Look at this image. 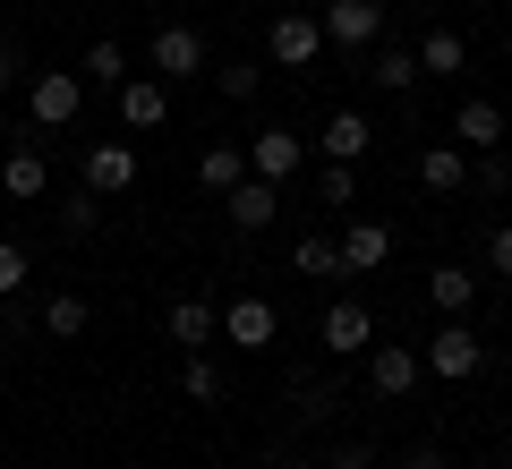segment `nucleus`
<instances>
[{
    "label": "nucleus",
    "instance_id": "1",
    "mask_svg": "<svg viewBox=\"0 0 512 469\" xmlns=\"http://www.w3.org/2000/svg\"><path fill=\"white\" fill-rule=\"evenodd\" d=\"M427 376H444V384H461V376H478V367H487V342H478L470 325H461V316H444L436 333H427Z\"/></svg>",
    "mask_w": 512,
    "mask_h": 469
},
{
    "label": "nucleus",
    "instance_id": "2",
    "mask_svg": "<svg viewBox=\"0 0 512 469\" xmlns=\"http://www.w3.org/2000/svg\"><path fill=\"white\" fill-rule=\"evenodd\" d=\"M77 103H86V77H77V69H43V77H26V111H35V128H69Z\"/></svg>",
    "mask_w": 512,
    "mask_h": 469
},
{
    "label": "nucleus",
    "instance_id": "3",
    "mask_svg": "<svg viewBox=\"0 0 512 469\" xmlns=\"http://www.w3.org/2000/svg\"><path fill=\"white\" fill-rule=\"evenodd\" d=\"M419 350H402V342H367V384H376L384 401H402V393H419Z\"/></svg>",
    "mask_w": 512,
    "mask_h": 469
},
{
    "label": "nucleus",
    "instance_id": "4",
    "mask_svg": "<svg viewBox=\"0 0 512 469\" xmlns=\"http://www.w3.org/2000/svg\"><path fill=\"white\" fill-rule=\"evenodd\" d=\"M274 333H282L274 299H231V307H222V342H231V350H274Z\"/></svg>",
    "mask_w": 512,
    "mask_h": 469
},
{
    "label": "nucleus",
    "instance_id": "5",
    "mask_svg": "<svg viewBox=\"0 0 512 469\" xmlns=\"http://www.w3.org/2000/svg\"><path fill=\"white\" fill-rule=\"evenodd\" d=\"M316 26H325V43H350V52H359V43L384 35V9H376V0H325V18H316Z\"/></svg>",
    "mask_w": 512,
    "mask_h": 469
},
{
    "label": "nucleus",
    "instance_id": "6",
    "mask_svg": "<svg viewBox=\"0 0 512 469\" xmlns=\"http://www.w3.org/2000/svg\"><path fill=\"white\" fill-rule=\"evenodd\" d=\"M154 77H205V35L197 26H163V35H154Z\"/></svg>",
    "mask_w": 512,
    "mask_h": 469
},
{
    "label": "nucleus",
    "instance_id": "7",
    "mask_svg": "<svg viewBox=\"0 0 512 469\" xmlns=\"http://www.w3.org/2000/svg\"><path fill=\"white\" fill-rule=\"evenodd\" d=\"M248 180H299V137L291 128H256V145H248Z\"/></svg>",
    "mask_w": 512,
    "mask_h": 469
},
{
    "label": "nucleus",
    "instance_id": "8",
    "mask_svg": "<svg viewBox=\"0 0 512 469\" xmlns=\"http://www.w3.org/2000/svg\"><path fill=\"white\" fill-rule=\"evenodd\" d=\"M222 214H231V231H265L282 214V188L274 180H239V188H222Z\"/></svg>",
    "mask_w": 512,
    "mask_h": 469
},
{
    "label": "nucleus",
    "instance_id": "9",
    "mask_svg": "<svg viewBox=\"0 0 512 469\" xmlns=\"http://www.w3.org/2000/svg\"><path fill=\"white\" fill-rule=\"evenodd\" d=\"M128 180H137V154H128L120 137H103V145H86V180H77V188H94V197H120Z\"/></svg>",
    "mask_w": 512,
    "mask_h": 469
},
{
    "label": "nucleus",
    "instance_id": "10",
    "mask_svg": "<svg viewBox=\"0 0 512 469\" xmlns=\"http://www.w3.org/2000/svg\"><path fill=\"white\" fill-rule=\"evenodd\" d=\"M367 342H376V316H367L359 299H333L325 307V350H333V359H359Z\"/></svg>",
    "mask_w": 512,
    "mask_h": 469
},
{
    "label": "nucleus",
    "instance_id": "11",
    "mask_svg": "<svg viewBox=\"0 0 512 469\" xmlns=\"http://www.w3.org/2000/svg\"><path fill=\"white\" fill-rule=\"evenodd\" d=\"M43 188H52V163H43L35 145H9V163H0V197H9V205H35Z\"/></svg>",
    "mask_w": 512,
    "mask_h": 469
},
{
    "label": "nucleus",
    "instance_id": "12",
    "mask_svg": "<svg viewBox=\"0 0 512 469\" xmlns=\"http://www.w3.org/2000/svg\"><path fill=\"white\" fill-rule=\"evenodd\" d=\"M120 120L128 128H163L171 120V86L163 77H120Z\"/></svg>",
    "mask_w": 512,
    "mask_h": 469
},
{
    "label": "nucleus",
    "instance_id": "13",
    "mask_svg": "<svg viewBox=\"0 0 512 469\" xmlns=\"http://www.w3.org/2000/svg\"><path fill=\"white\" fill-rule=\"evenodd\" d=\"M265 52H274L282 69H308V60L325 52V26H316V18H274V35H265Z\"/></svg>",
    "mask_w": 512,
    "mask_h": 469
},
{
    "label": "nucleus",
    "instance_id": "14",
    "mask_svg": "<svg viewBox=\"0 0 512 469\" xmlns=\"http://www.w3.org/2000/svg\"><path fill=\"white\" fill-rule=\"evenodd\" d=\"M333 248H342V273H376L384 256H393V231H384V222H350Z\"/></svg>",
    "mask_w": 512,
    "mask_h": 469
},
{
    "label": "nucleus",
    "instance_id": "15",
    "mask_svg": "<svg viewBox=\"0 0 512 469\" xmlns=\"http://www.w3.org/2000/svg\"><path fill=\"white\" fill-rule=\"evenodd\" d=\"M316 145H325V163H367V145H376V128H367L359 111H333V120H325V137H316Z\"/></svg>",
    "mask_w": 512,
    "mask_h": 469
},
{
    "label": "nucleus",
    "instance_id": "16",
    "mask_svg": "<svg viewBox=\"0 0 512 469\" xmlns=\"http://www.w3.org/2000/svg\"><path fill=\"white\" fill-rule=\"evenodd\" d=\"M495 137H504V111H495L487 94H470V103L453 111V145H478V154H495Z\"/></svg>",
    "mask_w": 512,
    "mask_h": 469
},
{
    "label": "nucleus",
    "instance_id": "17",
    "mask_svg": "<svg viewBox=\"0 0 512 469\" xmlns=\"http://www.w3.org/2000/svg\"><path fill=\"white\" fill-rule=\"evenodd\" d=\"M419 180L436 188V197H461V188H470V154H461V145H427V154H419Z\"/></svg>",
    "mask_w": 512,
    "mask_h": 469
},
{
    "label": "nucleus",
    "instance_id": "18",
    "mask_svg": "<svg viewBox=\"0 0 512 469\" xmlns=\"http://www.w3.org/2000/svg\"><path fill=\"white\" fill-rule=\"evenodd\" d=\"M214 325H222V316H214V299H180V307L163 316V333H171L180 350H205V342H214Z\"/></svg>",
    "mask_w": 512,
    "mask_h": 469
},
{
    "label": "nucleus",
    "instance_id": "19",
    "mask_svg": "<svg viewBox=\"0 0 512 469\" xmlns=\"http://www.w3.org/2000/svg\"><path fill=\"white\" fill-rule=\"evenodd\" d=\"M427 299H436L444 316H470V299H478V273H470V265H436V273H427Z\"/></svg>",
    "mask_w": 512,
    "mask_h": 469
},
{
    "label": "nucleus",
    "instance_id": "20",
    "mask_svg": "<svg viewBox=\"0 0 512 469\" xmlns=\"http://www.w3.org/2000/svg\"><path fill=\"white\" fill-rule=\"evenodd\" d=\"M367 77H376L384 94H410V86H419V52H402V43H376V60H367Z\"/></svg>",
    "mask_w": 512,
    "mask_h": 469
},
{
    "label": "nucleus",
    "instance_id": "21",
    "mask_svg": "<svg viewBox=\"0 0 512 469\" xmlns=\"http://www.w3.org/2000/svg\"><path fill=\"white\" fill-rule=\"evenodd\" d=\"M197 180L222 197V188H239V180H248V154H239V145H205V154H197Z\"/></svg>",
    "mask_w": 512,
    "mask_h": 469
},
{
    "label": "nucleus",
    "instance_id": "22",
    "mask_svg": "<svg viewBox=\"0 0 512 469\" xmlns=\"http://www.w3.org/2000/svg\"><path fill=\"white\" fill-rule=\"evenodd\" d=\"M43 333H52V342H77V333H86V299H77V290L43 299Z\"/></svg>",
    "mask_w": 512,
    "mask_h": 469
},
{
    "label": "nucleus",
    "instance_id": "23",
    "mask_svg": "<svg viewBox=\"0 0 512 469\" xmlns=\"http://www.w3.org/2000/svg\"><path fill=\"white\" fill-rule=\"evenodd\" d=\"M419 69H427V77H453V69H461V35H453V26H436V35L419 43Z\"/></svg>",
    "mask_w": 512,
    "mask_h": 469
},
{
    "label": "nucleus",
    "instance_id": "24",
    "mask_svg": "<svg viewBox=\"0 0 512 469\" xmlns=\"http://www.w3.org/2000/svg\"><path fill=\"white\" fill-rule=\"evenodd\" d=\"M128 77V52L120 43H86V86H120Z\"/></svg>",
    "mask_w": 512,
    "mask_h": 469
},
{
    "label": "nucleus",
    "instance_id": "25",
    "mask_svg": "<svg viewBox=\"0 0 512 469\" xmlns=\"http://www.w3.org/2000/svg\"><path fill=\"white\" fill-rule=\"evenodd\" d=\"M180 384H188V401H222V367L205 359V350H188V367H180Z\"/></svg>",
    "mask_w": 512,
    "mask_h": 469
},
{
    "label": "nucleus",
    "instance_id": "26",
    "mask_svg": "<svg viewBox=\"0 0 512 469\" xmlns=\"http://www.w3.org/2000/svg\"><path fill=\"white\" fill-rule=\"evenodd\" d=\"M94 222H103V197H94V188H77V197L60 205V231H69V239H86Z\"/></svg>",
    "mask_w": 512,
    "mask_h": 469
},
{
    "label": "nucleus",
    "instance_id": "27",
    "mask_svg": "<svg viewBox=\"0 0 512 469\" xmlns=\"http://www.w3.org/2000/svg\"><path fill=\"white\" fill-rule=\"evenodd\" d=\"M316 197H325V205H350V197H359V163H325V171H316Z\"/></svg>",
    "mask_w": 512,
    "mask_h": 469
},
{
    "label": "nucleus",
    "instance_id": "28",
    "mask_svg": "<svg viewBox=\"0 0 512 469\" xmlns=\"http://www.w3.org/2000/svg\"><path fill=\"white\" fill-rule=\"evenodd\" d=\"M291 265H299V273H325V282H333V273H342V248H333V239H299Z\"/></svg>",
    "mask_w": 512,
    "mask_h": 469
},
{
    "label": "nucleus",
    "instance_id": "29",
    "mask_svg": "<svg viewBox=\"0 0 512 469\" xmlns=\"http://www.w3.org/2000/svg\"><path fill=\"white\" fill-rule=\"evenodd\" d=\"M291 393H299V418H325L333 410V384L325 376H291Z\"/></svg>",
    "mask_w": 512,
    "mask_h": 469
},
{
    "label": "nucleus",
    "instance_id": "30",
    "mask_svg": "<svg viewBox=\"0 0 512 469\" xmlns=\"http://www.w3.org/2000/svg\"><path fill=\"white\" fill-rule=\"evenodd\" d=\"M26 273H35V265H26V248H9V239H0V299H18Z\"/></svg>",
    "mask_w": 512,
    "mask_h": 469
},
{
    "label": "nucleus",
    "instance_id": "31",
    "mask_svg": "<svg viewBox=\"0 0 512 469\" xmlns=\"http://www.w3.org/2000/svg\"><path fill=\"white\" fill-rule=\"evenodd\" d=\"M222 94H231V103H248V94H256V77H265V69H248V60H222Z\"/></svg>",
    "mask_w": 512,
    "mask_h": 469
},
{
    "label": "nucleus",
    "instance_id": "32",
    "mask_svg": "<svg viewBox=\"0 0 512 469\" xmlns=\"http://www.w3.org/2000/svg\"><path fill=\"white\" fill-rule=\"evenodd\" d=\"M487 265L512 273V222H495V231H487Z\"/></svg>",
    "mask_w": 512,
    "mask_h": 469
},
{
    "label": "nucleus",
    "instance_id": "33",
    "mask_svg": "<svg viewBox=\"0 0 512 469\" xmlns=\"http://www.w3.org/2000/svg\"><path fill=\"white\" fill-rule=\"evenodd\" d=\"M478 188H487V197H504V188H512V163H504V154H487V171H478Z\"/></svg>",
    "mask_w": 512,
    "mask_h": 469
},
{
    "label": "nucleus",
    "instance_id": "34",
    "mask_svg": "<svg viewBox=\"0 0 512 469\" xmlns=\"http://www.w3.org/2000/svg\"><path fill=\"white\" fill-rule=\"evenodd\" d=\"M18 77H26V52H18V43H0V94L18 86Z\"/></svg>",
    "mask_w": 512,
    "mask_h": 469
},
{
    "label": "nucleus",
    "instance_id": "35",
    "mask_svg": "<svg viewBox=\"0 0 512 469\" xmlns=\"http://www.w3.org/2000/svg\"><path fill=\"white\" fill-rule=\"evenodd\" d=\"M333 469H376V452H367V444H342V452H333Z\"/></svg>",
    "mask_w": 512,
    "mask_h": 469
},
{
    "label": "nucleus",
    "instance_id": "36",
    "mask_svg": "<svg viewBox=\"0 0 512 469\" xmlns=\"http://www.w3.org/2000/svg\"><path fill=\"white\" fill-rule=\"evenodd\" d=\"M410 469H453V461H444V444H419V452H410Z\"/></svg>",
    "mask_w": 512,
    "mask_h": 469
},
{
    "label": "nucleus",
    "instance_id": "37",
    "mask_svg": "<svg viewBox=\"0 0 512 469\" xmlns=\"http://www.w3.org/2000/svg\"><path fill=\"white\" fill-rule=\"evenodd\" d=\"M0 205H9V197H0Z\"/></svg>",
    "mask_w": 512,
    "mask_h": 469
}]
</instances>
